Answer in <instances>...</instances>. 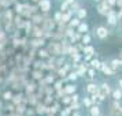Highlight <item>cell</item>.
<instances>
[{
  "label": "cell",
  "mask_w": 122,
  "mask_h": 116,
  "mask_svg": "<svg viewBox=\"0 0 122 116\" xmlns=\"http://www.w3.org/2000/svg\"><path fill=\"white\" fill-rule=\"evenodd\" d=\"M112 89H111V85L108 82H102L99 86V93H97V100L100 101H104L107 96H110Z\"/></svg>",
  "instance_id": "obj_1"
},
{
  "label": "cell",
  "mask_w": 122,
  "mask_h": 116,
  "mask_svg": "<svg viewBox=\"0 0 122 116\" xmlns=\"http://www.w3.org/2000/svg\"><path fill=\"white\" fill-rule=\"evenodd\" d=\"M108 112L110 116H122V102L118 100H112L108 105Z\"/></svg>",
  "instance_id": "obj_2"
},
{
  "label": "cell",
  "mask_w": 122,
  "mask_h": 116,
  "mask_svg": "<svg viewBox=\"0 0 122 116\" xmlns=\"http://www.w3.org/2000/svg\"><path fill=\"white\" fill-rule=\"evenodd\" d=\"M95 36L97 37L99 40H106L108 36H110V30L106 28V26H103V25H99V26H96L95 28Z\"/></svg>",
  "instance_id": "obj_3"
},
{
  "label": "cell",
  "mask_w": 122,
  "mask_h": 116,
  "mask_svg": "<svg viewBox=\"0 0 122 116\" xmlns=\"http://www.w3.org/2000/svg\"><path fill=\"white\" fill-rule=\"evenodd\" d=\"M106 18H107V25H110V26H115L117 23H118V21H119L118 14H117L114 10H110L108 14L106 15Z\"/></svg>",
  "instance_id": "obj_4"
},
{
  "label": "cell",
  "mask_w": 122,
  "mask_h": 116,
  "mask_svg": "<svg viewBox=\"0 0 122 116\" xmlns=\"http://www.w3.org/2000/svg\"><path fill=\"white\" fill-rule=\"evenodd\" d=\"M110 10H111V6L106 1V0H102V3L97 6V12H99L100 15H107Z\"/></svg>",
  "instance_id": "obj_5"
},
{
  "label": "cell",
  "mask_w": 122,
  "mask_h": 116,
  "mask_svg": "<svg viewBox=\"0 0 122 116\" xmlns=\"http://www.w3.org/2000/svg\"><path fill=\"white\" fill-rule=\"evenodd\" d=\"M51 7H52L51 0H39V8L43 12H50Z\"/></svg>",
  "instance_id": "obj_6"
},
{
  "label": "cell",
  "mask_w": 122,
  "mask_h": 116,
  "mask_svg": "<svg viewBox=\"0 0 122 116\" xmlns=\"http://www.w3.org/2000/svg\"><path fill=\"white\" fill-rule=\"evenodd\" d=\"M100 71L103 72L104 75H107V77H112L114 74H115V71L111 68L107 63H104V61H102V67H100Z\"/></svg>",
  "instance_id": "obj_7"
},
{
  "label": "cell",
  "mask_w": 122,
  "mask_h": 116,
  "mask_svg": "<svg viewBox=\"0 0 122 116\" xmlns=\"http://www.w3.org/2000/svg\"><path fill=\"white\" fill-rule=\"evenodd\" d=\"M86 92H88L89 94H97L99 93V85L95 82H91L86 85Z\"/></svg>",
  "instance_id": "obj_8"
},
{
  "label": "cell",
  "mask_w": 122,
  "mask_h": 116,
  "mask_svg": "<svg viewBox=\"0 0 122 116\" xmlns=\"http://www.w3.org/2000/svg\"><path fill=\"white\" fill-rule=\"evenodd\" d=\"M63 92H65V94H69V96H71V94H74L76 92H77V85L69 83V85H66V86H65Z\"/></svg>",
  "instance_id": "obj_9"
},
{
  "label": "cell",
  "mask_w": 122,
  "mask_h": 116,
  "mask_svg": "<svg viewBox=\"0 0 122 116\" xmlns=\"http://www.w3.org/2000/svg\"><path fill=\"white\" fill-rule=\"evenodd\" d=\"M88 109H89V115H91V116H100V115H102L100 107H99V105H96V104H93L91 108H88Z\"/></svg>",
  "instance_id": "obj_10"
},
{
  "label": "cell",
  "mask_w": 122,
  "mask_h": 116,
  "mask_svg": "<svg viewBox=\"0 0 122 116\" xmlns=\"http://www.w3.org/2000/svg\"><path fill=\"white\" fill-rule=\"evenodd\" d=\"M111 97H112V100H118V101H121L122 100V90L117 86L115 89H112V92H111Z\"/></svg>",
  "instance_id": "obj_11"
},
{
  "label": "cell",
  "mask_w": 122,
  "mask_h": 116,
  "mask_svg": "<svg viewBox=\"0 0 122 116\" xmlns=\"http://www.w3.org/2000/svg\"><path fill=\"white\" fill-rule=\"evenodd\" d=\"M73 14H74V12H73L71 10L65 11V12H63V15H62V22L61 23H63V25H65V23H69V22H70V19L73 18Z\"/></svg>",
  "instance_id": "obj_12"
},
{
  "label": "cell",
  "mask_w": 122,
  "mask_h": 116,
  "mask_svg": "<svg viewBox=\"0 0 122 116\" xmlns=\"http://www.w3.org/2000/svg\"><path fill=\"white\" fill-rule=\"evenodd\" d=\"M108 66H110L114 71H117V70H119V68L122 67V60H121V59H112V60L110 61V64H108Z\"/></svg>",
  "instance_id": "obj_13"
},
{
  "label": "cell",
  "mask_w": 122,
  "mask_h": 116,
  "mask_svg": "<svg viewBox=\"0 0 122 116\" xmlns=\"http://www.w3.org/2000/svg\"><path fill=\"white\" fill-rule=\"evenodd\" d=\"M74 1H76V0H65V1L61 4V10H59V11H62V12L69 11V10H70V7H71V4L74 3Z\"/></svg>",
  "instance_id": "obj_14"
},
{
  "label": "cell",
  "mask_w": 122,
  "mask_h": 116,
  "mask_svg": "<svg viewBox=\"0 0 122 116\" xmlns=\"http://www.w3.org/2000/svg\"><path fill=\"white\" fill-rule=\"evenodd\" d=\"M77 32H78V33H81V34L88 33V32H89V25H88L86 22H81L80 25H78Z\"/></svg>",
  "instance_id": "obj_15"
},
{
  "label": "cell",
  "mask_w": 122,
  "mask_h": 116,
  "mask_svg": "<svg viewBox=\"0 0 122 116\" xmlns=\"http://www.w3.org/2000/svg\"><path fill=\"white\" fill-rule=\"evenodd\" d=\"M76 12H77V17L80 18V19H84V18L88 17V10H86V8H84V7H80Z\"/></svg>",
  "instance_id": "obj_16"
},
{
  "label": "cell",
  "mask_w": 122,
  "mask_h": 116,
  "mask_svg": "<svg viewBox=\"0 0 122 116\" xmlns=\"http://www.w3.org/2000/svg\"><path fill=\"white\" fill-rule=\"evenodd\" d=\"M89 66L95 68V70H100V67H102V61L99 59H92V60L89 61Z\"/></svg>",
  "instance_id": "obj_17"
},
{
  "label": "cell",
  "mask_w": 122,
  "mask_h": 116,
  "mask_svg": "<svg viewBox=\"0 0 122 116\" xmlns=\"http://www.w3.org/2000/svg\"><path fill=\"white\" fill-rule=\"evenodd\" d=\"M82 52L85 53V55H95V48L92 46V45H84V48H82Z\"/></svg>",
  "instance_id": "obj_18"
},
{
  "label": "cell",
  "mask_w": 122,
  "mask_h": 116,
  "mask_svg": "<svg viewBox=\"0 0 122 116\" xmlns=\"http://www.w3.org/2000/svg\"><path fill=\"white\" fill-rule=\"evenodd\" d=\"M91 41H92V37H91V34H89V33L82 34V37H81V42H82L84 45H89V44H91Z\"/></svg>",
  "instance_id": "obj_19"
},
{
  "label": "cell",
  "mask_w": 122,
  "mask_h": 116,
  "mask_svg": "<svg viewBox=\"0 0 122 116\" xmlns=\"http://www.w3.org/2000/svg\"><path fill=\"white\" fill-rule=\"evenodd\" d=\"M80 23H81V19H80L78 17H76V18H71V19H70L69 26H70V28H78Z\"/></svg>",
  "instance_id": "obj_20"
},
{
  "label": "cell",
  "mask_w": 122,
  "mask_h": 116,
  "mask_svg": "<svg viewBox=\"0 0 122 116\" xmlns=\"http://www.w3.org/2000/svg\"><path fill=\"white\" fill-rule=\"evenodd\" d=\"M82 105L85 107V108H91V107L93 105V101L89 98V97H84L82 98Z\"/></svg>",
  "instance_id": "obj_21"
},
{
  "label": "cell",
  "mask_w": 122,
  "mask_h": 116,
  "mask_svg": "<svg viewBox=\"0 0 122 116\" xmlns=\"http://www.w3.org/2000/svg\"><path fill=\"white\" fill-rule=\"evenodd\" d=\"M78 78H80V77H78L77 71H71L70 74H69V75H67V79H70V81H73V82H76Z\"/></svg>",
  "instance_id": "obj_22"
},
{
  "label": "cell",
  "mask_w": 122,
  "mask_h": 116,
  "mask_svg": "<svg viewBox=\"0 0 122 116\" xmlns=\"http://www.w3.org/2000/svg\"><path fill=\"white\" fill-rule=\"evenodd\" d=\"M44 44H45V41L43 38H36V40H33V41H32V45H33V46H40V45L43 46Z\"/></svg>",
  "instance_id": "obj_23"
},
{
  "label": "cell",
  "mask_w": 122,
  "mask_h": 116,
  "mask_svg": "<svg viewBox=\"0 0 122 116\" xmlns=\"http://www.w3.org/2000/svg\"><path fill=\"white\" fill-rule=\"evenodd\" d=\"M86 74H88V77L91 78V79H95V77H96V70L95 68H88V71H86Z\"/></svg>",
  "instance_id": "obj_24"
},
{
  "label": "cell",
  "mask_w": 122,
  "mask_h": 116,
  "mask_svg": "<svg viewBox=\"0 0 122 116\" xmlns=\"http://www.w3.org/2000/svg\"><path fill=\"white\" fill-rule=\"evenodd\" d=\"M44 34V32L41 30V29H39V28H34V32H33V36L34 37H37V38H40L41 36Z\"/></svg>",
  "instance_id": "obj_25"
},
{
  "label": "cell",
  "mask_w": 122,
  "mask_h": 116,
  "mask_svg": "<svg viewBox=\"0 0 122 116\" xmlns=\"http://www.w3.org/2000/svg\"><path fill=\"white\" fill-rule=\"evenodd\" d=\"M62 15H63V12L62 11H58L55 12V15H54V21H56V22H62Z\"/></svg>",
  "instance_id": "obj_26"
},
{
  "label": "cell",
  "mask_w": 122,
  "mask_h": 116,
  "mask_svg": "<svg viewBox=\"0 0 122 116\" xmlns=\"http://www.w3.org/2000/svg\"><path fill=\"white\" fill-rule=\"evenodd\" d=\"M62 102L63 104H66V105H69V104H71V96H69V94H66L63 98H62Z\"/></svg>",
  "instance_id": "obj_27"
},
{
  "label": "cell",
  "mask_w": 122,
  "mask_h": 116,
  "mask_svg": "<svg viewBox=\"0 0 122 116\" xmlns=\"http://www.w3.org/2000/svg\"><path fill=\"white\" fill-rule=\"evenodd\" d=\"M71 59H73V61H74V64H77L78 61L81 60V55H80V53H74V55H71Z\"/></svg>",
  "instance_id": "obj_28"
},
{
  "label": "cell",
  "mask_w": 122,
  "mask_h": 116,
  "mask_svg": "<svg viewBox=\"0 0 122 116\" xmlns=\"http://www.w3.org/2000/svg\"><path fill=\"white\" fill-rule=\"evenodd\" d=\"M71 111H73V109L70 108V107H67L65 111H61V116H69L70 113H71Z\"/></svg>",
  "instance_id": "obj_29"
},
{
  "label": "cell",
  "mask_w": 122,
  "mask_h": 116,
  "mask_svg": "<svg viewBox=\"0 0 122 116\" xmlns=\"http://www.w3.org/2000/svg\"><path fill=\"white\" fill-rule=\"evenodd\" d=\"M70 108H71L73 111H78L81 108V104H80V102H71V104H70Z\"/></svg>",
  "instance_id": "obj_30"
},
{
  "label": "cell",
  "mask_w": 122,
  "mask_h": 116,
  "mask_svg": "<svg viewBox=\"0 0 122 116\" xmlns=\"http://www.w3.org/2000/svg\"><path fill=\"white\" fill-rule=\"evenodd\" d=\"M39 55H40V57H48L50 52H48V51H45V49H40L39 51Z\"/></svg>",
  "instance_id": "obj_31"
},
{
  "label": "cell",
  "mask_w": 122,
  "mask_h": 116,
  "mask_svg": "<svg viewBox=\"0 0 122 116\" xmlns=\"http://www.w3.org/2000/svg\"><path fill=\"white\" fill-rule=\"evenodd\" d=\"M80 101V94L76 92L74 94H71V102H78Z\"/></svg>",
  "instance_id": "obj_32"
},
{
  "label": "cell",
  "mask_w": 122,
  "mask_h": 116,
  "mask_svg": "<svg viewBox=\"0 0 122 116\" xmlns=\"http://www.w3.org/2000/svg\"><path fill=\"white\" fill-rule=\"evenodd\" d=\"M3 98L4 100H12V93L11 92H4V93H3Z\"/></svg>",
  "instance_id": "obj_33"
},
{
  "label": "cell",
  "mask_w": 122,
  "mask_h": 116,
  "mask_svg": "<svg viewBox=\"0 0 122 116\" xmlns=\"http://www.w3.org/2000/svg\"><path fill=\"white\" fill-rule=\"evenodd\" d=\"M15 11L19 12V14H22V12H23V6H22V4H18V3H17V4H15Z\"/></svg>",
  "instance_id": "obj_34"
},
{
  "label": "cell",
  "mask_w": 122,
  "mask_h": 116,
  "mask_svg": "<svg viewBox=\"0 0 122 116\" xmlns=\"http://www.w3.org/2000/svg\"><path fill=\"white\" fill-rule=\"evenodd\" d=\"M45 108H47L45 105H39V107H37V112H39V113H44L45 111H47Z\"/></svg>",
  "instance_id": "obj_35"
},
{
  "label": "cell",
  "mask_w": 122,
  "mask_h": 116,
  "mask_svg": "<svg viewBox=\"0 0 122 116\" xmlns=\"http://www.w3.org/2000/svg\"><path fill=\"white\" fill-rule=\"evenodd\" d=\"M34 22L36 23H40V22H43V21H44V19H43V17H40V15H34Z\"/></svg>",
  "instance_id": "obj_36"
},
{
  "label": "cell",
  "mask_w": 122,
  "mask_h": 116,
  "mask_svg": "<svg viewBox=\"0 0 122 116\" xmlns=\"http://www.w3.org/2000/svg\"><path fill=\"white\" fill-rule=\"evenodd\" d=\"M66 36H67V37H71V36H73V30H71V28H69V29L66 30Z\"/></svg>",
  "instance_id": "obj_37"
},
{
  "label": "cell",
  "mask_w": 122,
  "mask_h": 116,
  "mask_svg": "<svg viewBox=\"0 0 122 116\" xmlns=\"http://www.w3.org/2000/svg\"><path fill=\"white\" fill-rule=\"evenodd\" d=\"M92 56H93V55H85V56H84V60H85V61H91V60H92Z\"/></svg>",
  "instance_id": "obj_38"
},
{
  "label": "cell",
  "mask_w": 122,
  "mask_h": 116,
  "mask_svg": "<svg viewBox=\"0 0 122 116\" xmlns=\"http://www.w3.org/2000/svg\"><path fill=\"white\" fill-rule=\"evenodd\" d=\"M106 1H107V3H108L111 7H114V6L117 4V0H106Z\"/></svg>",
  "instance_id": "obj_39"
},
{
  "label": "cell",
  "mask_w": 122,
  "mask_h": 116,
  "mask_svg": "<svg viewBox=\"0 0 122 116\" xmlns=\"http://www.w3.org/2000/svg\"><path fill=\"white\" fill-rule=\"evenodd\" d=\"M6 18H8L10 21H11V18H12V15H11V11H10L8 8H7V11H6Z\"/></svg>",
  "instance_id": "obj_40"
},
{
  "label": "cell",
  "mask_w": 122,
  "mask_h": 116,
  "mask_svg": "<svg viewBox=\"0 0 122 116\" xmlns=\"http://www.w3.org/2000/svg\"><path fill=\"white\" fill-rule=\"evenodd\" d=\"M61 86H62V81L56 82V83H55V90H59V89H61Z\"/></svg>",
  "instance_id": "obj_41"
},
{
  "label": "cell",
  "mask_w": 122,
  "mask_h": 116,
  "mask_svg": "<svg viewBox=\"0 0 122 116\" xmlns=\"http://www.w3.org/2000/svg\"><path fill=\"white\" fill-rule=\"evenodd\" d=\"M71 116H82V115H81V112H80V111H73V115Z\"/></svg>",
  "instance_id": "obj_42"
},
{
  "label": "cell",
  "mask_w": 122,
  "mask_h": 116,
  "mask_svg": "<svg viewBox=\"0 0 122 116\" xmlns=\"http://www.w3.org/2000/svg\"><path fill=\"white\" fill-rule=\"evenodd\" d=\"M33 90H34V85L32 83V85H29L28 86V92H33Z\"/></svg>",
  "instance_id": "obj_43"
},
{
  "label": "cell",
  "mask_w": 122,
  "mask_h": 116,
  "mask_svg": "<svg viewBox=\"0 0 122 116\" xmlns=\"http://www.w3.org/2000/svg\"><path fill=\"white\" fill-rule=\"evenodd\" d=\"M1 6H10V1H4V0H0Z\"/></svg>",
  "instance_id": "obj_44"
},
{
  "label": "cell",
  "mask_w": 122,
  "mask_h": 116,
  "mask_svg": "<svg viewBox=\"0 0 122 116\" xmlns=\"http://www.w3.org/2000/svg\"><path fill=\"white\" fill-rule=\"evenodd\" d=\"M56 63H58V66H62V63L65 64V59H59V60L56 61Z\"/></svg>",
  "instance_id": "obj_45"
},
{
  "label": "cell",
  "mask_w": 122,
  "mask_h": 116,
  "mask_svg": "<svg viewBox=\"0 0 122 116\" xmlns=\"http://www.w3.org/2000/svg\"><path fill=\"white\" fill-rule=\"evenodd\" d=\"M18 111L23 112V111H25V105H18Z\"/></svg>",
  "instance_id": "obj_46"
},
{
  "label": "cell",
  "mask_w": 122,
  "mask_h": 116,
  "mask_svg": "<svg viewBox=\"0 0 122 116\" xmlns=\"http://www.w3.org/2000/svg\"><path fill=\"white\" fill-rule=\"evenodd\" d=\"M118 88L122 90V78H121V79H118Z\"/></svg>",
  "instance_id": "obj_47"
},
{
  "label": "cell",
  "mask_w": 122,
  "mask_h": 116,
  "mask_svg": "<svg viewBox=\"0 0 122 116\" xmlns=\"http://www.w3.org/2000/svg\"><path fill=\"white\" fill-rule=\"evenodd\" d=\"M40 75H43V72H34V78H40Z\"/></svg>",
  "instance_id": "obj_48"
},
{
  "label": "cell",
  "mask_w": 122,
  "mask_h": 116,
  "mask_svg": "<svg viewBox=\"0 0 122 116\" xmlns=\"http://www.w3.org/2000/svg\"><path fill=\"white\" fill-rule=\"evenodd\" d=\"M32 1H39V0H32Z\"/></svg>",
  "instance_id": "obj_49"
},
{
  "label": "cell",
  "mask_w": 122,
  "mask_h": 116,
  "mask_svg": "<svg viewBox=\"0 0 122 116\" xmlns=\"http://www.w3.org/2000/svg\"><path fill=\"white\" fill-rule=\"evenodd\" d=\"M11 1H17V0H11Z\"/></svg>",
  "instance_id": "obj_50"
},
{
  "label": "cell",
  "mask_w": 122,
  "mask_h": 116,
  "mask_svg": "<svg viewBox=\"0 0 122 116\" xmlns=\"http://www.w3.org/2000/svg\"><path fill=\"white\" fill-rule=\"evenodd\" d=\"M0 10H1V6H0Z\"/></svg>",
  "instance_id": "obj_51"
}]
</instances>
